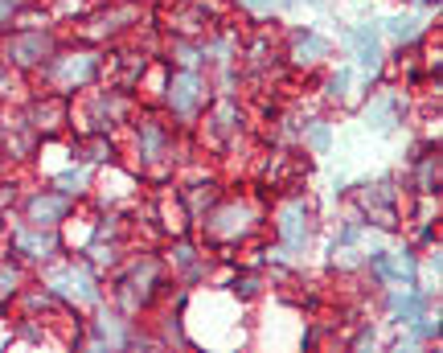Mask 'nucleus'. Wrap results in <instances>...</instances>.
<instances>
[{
	"label": "nucleus",
	"mask_w": 443,
	"mask_h": 353,
	"mask_svg": "<svg viewBox=\"0 0 443 353\" xmlns=\"http://www.w3.org/2000/svg\"><path fill=\"white\" fill-rule=\"evenodd\" d=\"M12 284H16V276H12V271H0V296L12 292Z\"/></svg>",
	"instance_id": "obj_16"
},
{
	"label": "nucleus",
	"mask_w": 443,
	"mask_h": 353,
	"mask_svg": "<svg viewBox=\"0 0 443 353\" xmlns=\"http://www.w3.org/2000/svg\"><path fill=\"white\" fill-rule=\"evenodd\" d=\"M82 185H86V173H82V169H74V173H62V189H66V193H78Z\"/></svg>",
	"instance_id": "obj_13"
},
{
	"label": "nucleus",
	"mask_w": 443,
	"mask_h": 353,
	"mask_svg": "<svg viewBox=\"0 0 443 353\" xmlns=\"http://www.w3.org/2000/svg\"><path fill=\"white\" fill-rule=\"evenodd\" d=\"M168 99H173V107H177V111H185V115H189V111L197 107V99H201V82H197L193 74H177V78H173Z\"/></svg>",
	"instance_id": "obj_1"
},
{
	"label": "nucleus",
	"mask_w": 443,
	"mask_h": 353,
	"mask_svg": "<svg viewBox=\"0 0 443 353\" xmlns=\"http://www.w3.org/2000/svg\"><path fill=\"white\" fill-rule=\"evenodd\" d=\"M4 4H12V0H0V12H4Z\"/></svg>",
	"instance_id": "obj_18"
},
{
	"label": "nucleus",
	"mask_w": 443,
	"mask_h": 353,
	"mask_svg": "<svg viewBox=\"0 0 443 353\" xmlns=\"http://www.w3.org/2000/svg\"><path fill=\"white\" fill-rule=\"evenodd\" d=\"M90 70H94V58H86V53H78V58H70V62H62V78L66 82H82V78H90Z\"/></svg>",
	"instance_id": "obj_8"
},
{
	"label": "nucleus",
	"mask_w": 443,
	"mask_h": 353,
	"mask_svg": "<svg viewBox=\"0 0 443 353\" xmlns=\"http://www.w3.org/2000/svg\"><path fill=\"white\" fill-rule=\"evenodd\" d=\"M21 247H29L33 255H41V251H49V239H37V234H21Z\"/></svg>",
	"instance_id": "obj_15"
},
{
	"label": "nucleus",
	"mask_w": 443,
	"mask_h": 353,
	"mask_svg": "<svg viewBox=\"0 0 443 353\" xmlns=\"http://www.w3.org/2000/svg\"><path fill=\"white\" fill-rule=\"evenodd\" d=\"M349 41L357 45V62H362L366 70H378V58H382V49H378V33L362 25V29H353V33H349Z\"/></svg>",
	"instance_id": "obj_3"
},
{
	"label": "nucleus",
	"mask_w": 443,
	"mask_h": 353,
	"mask_svg": "<svg viewBox=\"0 0 443 353\" xmlns=\"http://www.w3.org/2000/svg\"><path fill=\"white\" fill-rule=\"evenodd\" d=\"M308 140H312V148H320V152H325V148H329V127H325V123H316V127L308 132Z\"/></svg>",
	"instance_id": "obj_14"
},
{
	"label": "nucleus",
	"mask_w": 443,
	"mask_h": 353,
	"mask_svg": "<svg viewBox=\"0 0 443 353\" xmlns=\"http://www.w3.org/2000/svg\"><path fill=\"white\" fill-rule=\"evenodd\" d=\"M304 234H308V226H304V206H288V210H283V239H288L292 247H300Z\"/></svg>",
	"instance_id": "obj_6"
},
{
	"label": "nucleus",
	"mask_w": 443,
	"mask_h": 353,
	"mask_svg": "<svg viewBox=\"0 0 443 353\" xmlns=\"http://www.w3.org/2000/svg\"><path fill=\"white\" fill-rule=\"evenodd\" d=\"M62 214H66V197H37V202L29 206V218L41 222V226H49V222L62 218Z\"/></svg>",
	"instance_id": "obj_4"
},
{
	"label": "nucleus",
	"mask_w": 443,
	"mask_h": 353,
	"mask_svg": "<svg viewBox=\"0 0 443 353\" xmlns=\"http://www.w3.org/2000/svg\"><path fill=\"white\" fill-rule=\"evenodd\" d=\"M246 4H251V8H267L271 0H246Z\"/></svg>",
	"instance_id": "obj_17"
},
{
	"label": "nucleus",
	"mask_w": 443,
	"mask_h": 353,
	"mask_svg": "<svg viewBox=\"0 0 443 353\" xmlns=\"http://www.w3.org/2000/svg\"><path fill=\"white\" fill-rule=\"evenodd\" d=\"M66 284H70L66 292H70L74 300H82V304H90V300L99 296V292H94V280H90L82 267H70V271H66Z\"/></svg>",
	"instance_id": "obj_5"
},
{
	"label": "nucleus",
	"mask_w": 443,
	"mask_h": 353,
	"mask_svg": "<svg viewBox=\"0 0 443 353\" xmlns=\"http://www.w3.org/2000/svg\"><path fill=\"white\" fill-rule=\"evenodd\" d=\"M8 53H12L16 62H25V66H29V62H37V58H45V53H49V37H45V33L16 37V41L8 45Z\"/></svg>",
	"instance_id": "obj_2"
},
{
	"label": "nucleus",
	"mask_w": 443,
	"mask_h": 353,
	"mask_svg": "<svg viewBox=\"0 0 443 353\" xmlns=\"http://www.w3.org/2000/svg\"><path fill=\"white\" fill-rule=\"evenodd\" d=\"M394 317L407 321V325L419 321V317H423V300H419V296H398V300H394Z\"/></svg>",
	"instance_id": "obj_9"
},
{
	"label": "nucleus",
	"mask_w": 443,
	"mask_h": 353,
	"mask_svg": "<svg viewBox=\"0 0 443 353\" xmlns=\"http://www.w3.org/2000/svg\"><path fill=\"white\" fill-rule=\"evenodd\" d=\"M292 53H296V62H320V58L329 53V41H325V37H316V33H308V37H300V41H296V49H292Z\"/></svg>",
	"instance_id": "obj_7"
},
{
	"label": "nucleus",
	"mask_w": 443,
	"mask_h": 353,
	"mask_svg": "<svg viewBox=\"0 0 443 353\" xmlns=\"http://www.w3.org/2000/svg\"><path fill=\"white\" fill-rule=\"evenodd\" d=\"M366 119H370L374 127H390V103H378V107H370V111H366Z\"/></svg>",
	"instance_id": "obj_11"
},
{
	"label": "nucleus",
	"mask_w": 443,
	"mask_h": 353,
	"mask_svg": "<svg viewBox=\"0 0 443 353\" xmlns=\"http://www.w3.org/2000/svg\"><path fill=\"white\" fill-rule=\"evenodd\" d=\"M345 90H349V70H337V74L329 78V95H333V99H341Z\"/></svg>",
	"instance_id": "obj_12"
},
{
	"label": "nucleus",
	"mask_w": 443,
	"mask_h": 353,
	"mask_svg": "<svg viewBox=\"0 0 443 353\" xmlns=\"http://www.w3.org/2000/svg\"><path fill=\"white\" fill-rule=\"evenodd\" d=\"M386 29H390V37L411 41V37L419 33V21H415V16H390V21H386Z\"/></svg>",
	"instance_id": "obj_10"
}]
</instances>
